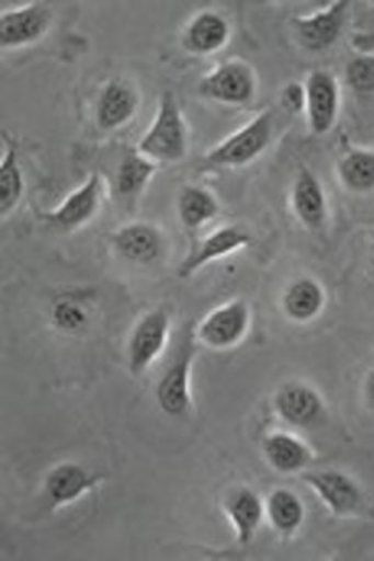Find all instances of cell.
<instances>
[{
	"mask_svg": "<svg viewBox=\"0 0 374 561\" xmlns=\"http://www.w3.org/2000/svg\"><path fill=\"white\" fill-rule=\"evenodd\" d=\"M188 142L186 122L175 95L165 92L154 124L139 140L138 151L154 162H178L186 157Z\"/></svg>",
	"mask_w": 374,
	"mask_h": 561,
	"instance_id": "1",
	"label": "cell"
},
{
	"mask_svg": "<svg viewBox=\"0 0 374 561\" xmlns=\"http://www.w3.org/2000/svg\"><path fill=\"white\" fill-rule=\"evenodd\" d=\"M197 343L194 328H189L155 389L158 408L172 419H184L192 411L191 371Z\"/></svg>",
	"mask_w": 374,
	"mask_h": 561,
	"instance_id": "2",
	"label": "cell"
},
{
	"mask_svg": "<svg viewBox=\"0 0 374 561\" xmlns=\"http://www.w3.org/2000/svg\"><path fill=\"white\" fill-rule=\"evenodd\" d=\"M302 481L336 518H353L364 513V489L348 472L335 468L306 471L302 474Z\"/></svg>",
	"mask_w": 374,
	"mask_h": 561,
	"instance_id": "3",
	"label": "cell"
},
{
	"mask_svg": "<svg viewBox=\"0 0 374 561\" xmlns=\"http://www.w3.org/2000/svg\"><path fill=\"white\" fill-rule=\"evenodd\" d=\"M273 113L267 110L206 154V162L220 168H240L257 160L272 140Z\"/></svg>",
	"mask_w": 374,
	"mask_h": 561,
	"instance_id": "4",
	"label": "cell"
},
{
	"mask_svg": "<svg viewBox=\"0 0 374 561\" xmlns=\"http://www.w3.org/2000/svg\"><path fill=\"white\" fill-rule=\"evenodd\" d=\"M251 324V309L246 300H233L207 313L194 328L195 339L207 348H235L247 337Z\"/></svg>",
	"mask_w": 374,
	"mask_h": 561,
	"instance_id": "5",
	"label": "cell"
},
{
	"mask_svg": "<svg viewBox=\"0 0 374 561\" xmlns=\"http://www.w3.org/2000/svg\"><path fill=\"white\" fill-rule=\"evenodd\" d=\"M170 316L158 308L140 317L127 343V365L133 376L144 375L168 345Z\"/></svg>",
	"mask_w": 374,
	"mask_h": 561,
	"instance_id": "6",
	"label": "cell"
},
{
	"mask_svg": "<svg viewBox=\"0 0 374 561\" xmlns=\"http://www.w3.org/2000/svg\"><path fill=\"white\" fill-rule=\"evenodd\" d=\"M277 419L295 430H310L326 416V402L316 387L305 381L281 383L273 394Z\"/></svg>",
	"mask_w": 374,
	"mask_h": 561,
	"instance_id": "7",
	"label": "cell"
},
{
	"mask_svg": "<svg viewBox=\"0 0 374 561\" xmlns=\"http://www.w3.org/2000/svg\"><path fill=\"white\" fill-rule=\"evenodd\" d=\"M197 92L207 101L225 105H246L253 101L257 77L243 61H227L200 80Z\"/></svg>",
	"mask_w": 374,
	"mask_h": 561,
	"instance_id": "8",
	"label": "cell"
},
{
	"mask_svg": "<svg viewBox=\"0 0 374 561\" xmlns=\"http://www.w3.org/2000/svg\"><path fill=\"white\" fill-rule=\"evenodd\" d=\"M54 13L49 3L32 2L0 14V47L20 49L30 46L49 31Z\"/></svg>",
	"mask_w": 374,
	"mask_h": 561,
	"instance_id": "9",
	"label": "cell"
},
{
	"mask_svg": "<svg viewBox=\"0 0 374 561\" xmlns=\"http://www.w3.org/2000/svg\"><path fill=\"white\" fill-rule=\"evenodd\" d=\"M103 181L99 173H92L88 181L70 192L57 208L44 214V220L59 230L72 231L83 227L98 216L102 206Z\"/></svg>",
	"mask_w": 374,
	"mask_h": 561,
	"instance_id": "10",
	"label": "cell"
},
{
	"mask_svg": "<svg viewBox=\"0 0 374 561\" xmlns=\"http://www.w3.org/2000/svg\"><path fill=\"white\" fill-rule=\"evenodd\" d=\"M348 7L350 3L347 0H339L316 14L295 18L292 25L299 46L310 51H324L335 46L336 41L342 35Z\"/></svg>",
	"mask_w": 374,
	"mask_h": 561,
	"instance_id": "11",
	"label": "cell"
},
{
	"mask_svg": "<svg viewBox=\"0 0 374 561\" xmlns=\"http://www.w3.org/2000/svg\"><path fill=\"white\" fill-rule=\"evenodd\" d=\"M102 481L103 476L99 472L88 471L73 461H63L55 465L44 478V494L52 507H63L79 501Z\"/></svg>",
	"mask_w": 374,
	"mask_h": 561,
	"instance_id": "12",
	"label": "cell"
},
{
	"mask_svg": "<svg viewBox=\"0 0 374 561\" xmlns=\"http://www.w3.org/2000/svg\"><path fill=\"white\" fill-rule=\"evenodd\" d=\"M222 505L235 530L236 541L240 546L251 545L265 522V502L261 494L251 486H236L225 496Z\"/></svg>",
	"mask_w": 374,
	"mask_h": 561,
	"instance_id": "13",
	"label": "cell"
},
{
	"mask_svg": "<svg viewBox=\"0 0 374 561\" xmlns=\"http://www.w3.org/2000/svg\"><path fill=\"white\" fill-rule=\"evenodd\" d=\"M250 232L237 225H227V227L218 228V230L211 232L203 241H200L191 253L184 257L178 267V276L181 279L191 278L200 268L205 267L209 262L222 260V257L229 256L235 251L250 245Z\"/></svg>",
	"mask_w": 374,
	"mask_h": 561,
	"instance_id": "14",
	"label": "cell"
},
{
	"mask_svg": "<svg viewBox=\"0 0 374 561\" xmlns=\"http://www.w3.org/2000/svg\"><path fill=\"white\" fill-rule=\"evenodd\" d=\"M305 88L310 130L316 135H326L332 130L339 116V84L331 73L316 70L307 77Z\"/></svg>",
	"mask_w": 374,
	"mask_h": 561,
	"instance_id": "15",
	"label": "cell"
},
{
	"mask_svg": "<svg viewBox=\"0 0 374 561\" xmlns=\"http://www.w3.org/2000/svg\"><path fill=\"white\" fill-rule=\"evenodd\" d=\"M113 249L122 260L133 264L150 265L165 253V236L155 225L133 221L118 228L111 238Z\"/></svg>",
	"mask_w": 374,
	"mask_h": 561,
	"instance_id": "16",
	"label": "cell"
},
{
	"mask_svg": "<svg viewBox=\"0 0 374 561\" xmlns=\"http://www.w3.org/2000/svg\"><path fill=\"white\" fill-rule=\"evenodd\" d=\"M261 453L267 465L280 474H299L313 463L314 453L298 435L286 431L269 432L262 437Z\"/></svg>",
	"mask_w": 374,
	"mask_h": 561,
	"instance_id": "17",
	"label": "cell"
},
{
	"mask_svg": "<svg viewBox=\"0 0 374 561\" xmlns=\"http://www.w3.org/2000/svg\"><path fill=\"white\" fill-rule=\"evenodd\" d=\"M138 108L139 92L135 84L116 77L111 79L100 92L95 119L103 131L118 130L133 121Z\"/></svg>",
	"mask_w": 374,
	"mask_h": 561,
	"instance_id": "18",
	"label": "cell"
},
{
	"mask_svg": "<svg viewBox=\"0 0 374 561\" xmlns=\"http://www.w3.org/2000/svg\"><path fill=\"white\" fill-rule=\"evenodd\" d=\"M292 209L296 219L310 231L321 230L328 219V201L316 173L309 169H299L292 187Z\"/></svg>",
	"mask_w": 374,
	"mask_h": 561,
	"instance_id": "19",
	"label": "cell"
},
{
	"mask_svg": "<svg viewBox=\"0 0 374 561\" xmlns=\"http://www.w3.org/2000/svg\"><path fill=\"white\" fill-rule=\"evenodd\" d=\"M326 291L316 278L302 276L292 280L281 297L284 316L294 323L305 324L316 320L324 312Z\"/></svg>",
	"mask_w": 374,
	"mask_h": 561,
	"instance_id": "20",
	"label": "cell"
},
{
	"mask_svg": "<svg viewBox=\"0 0 374 561\" xmlns=\"http://www.w3.org/2000/svg\"><path fill=\"white\" fill-rule=\"evenodd\" d=\"M265 519L280 537L292 538L306 522V505L296 491L277 486L267 494Z\"/></svg>",
	"mask_w": 374,
	"mask_h": 561,
	"instance_id": "21",
	"label": "cell"
},
{
	"mask_svg": "<svg viewBox=\"0 0 374 561\" xmlns=\"http://www.w3.org/2000/svg\"><path fill=\"white\" fill-rule=\"evenodd\" d=\"M229 33L228 21L222 14L202 11L184 28L181 43L191 54L205 57L227 46Z\"/></svg>",
	"mask_w": 374,
	"mask_h": 561,
	"instance_id": "22",
	"label": "cell"
},
{
	"mask_svg": "<svg viewBox=\"0 0 374 561\" xmlns=\"http://www.w3.org/2000/svg\"><path fill=\"white\" fill-rule=\"evenodd\" d=\"M50 324L63 335H80L88 331L92 321V309L83 297L61 294L52 301Z\"/></svg>",
	"mask_w": 374,
	"mask_h": 561,
	"instance_id": "23",
	"label": "cell"
},
{
	"mask_svg": "<svg viewBox=\"0 0 374 561\" xmlns=\"http://www.w3.org/2000/svg\"><path fill=\"white\" fill-rule=\"evenodd\" d=\"M155 172H157V164L154 161L148 160L139 151L128 153L117 168L116 181H114L117 197L124 202L136 201L154 179Z\"/></svg>",
	"mask_w": 374,
	"mask_h": 561,
	"instance_id": "24",
	"label": "cell"
},
{
	"mask_svg": "<svg viewBox=\"0 0 374 561\" xmlns=\"http://www.w3.org/2000/svg\"><path fill=\"white\" fill-rule=\"evenodd\" d=\"M178 217L188 230H199L216 219L218 203L209 191L199 186H186L178 195Z\"/></svg>",
	"mask_w": 374,
	"mask_h": 561,
	"instance_id": "25",
	"label": "cell"
},
{
	"mask_svg": "<svg viewBox=\"0 0 374 561\" xmlns=\"http://www.w3.org/2000/svg\"><path fill=\"white\" fill-rule=\"evenodd\" d=\"M24 190V175L18 162V151L13 146L7 147L0 162V217L2 219L18 208Z\"/></svg>",
	"mask_w": 374,
	"mask_h": 561,
	"instance_id": "26",
	"label": "cell"
},
{
	"mask_svg": "<svg viewBox=\"0 0 374 561\" xmlns=\"http://www.w3.org/2000/svg\"><path fill=\"white\" fill-rule=\"evenodd\" d=\"M339 176L347 190L365 194L374 190L373 151L353 150L339 162Z\"/></svg>",
	"mask_w": 374,
	"mask_h": 561,
	"instance_id": "27",
	"label": "cell"
},
{
	"mask_svg": "<svg viewBox=\"0 0 374 561\" xmlns=\"http://www.w3.org/2000/svg\"><path fill=\"white\" fill-rule=\"evenodd\" d=\"M348 87L358 94H373L374 92V55L354 58L348 62L345 69Z\"/></svg>",
	"mask_w": 374,
	"mask_h": 561,
	"instance_id": "28",
	"label": "cell"
},
{
	"mask_svg": "<svg viewBox=\"0 0 374 561\" xmlns=\"http://www.w3.org/2000/svg\"><path fill=\"white\" fill-rule=\"evenodd\" d=\"M280 102L286 113H302L303 110H306V88L296 81H291L281 91Z\"/></svg>",
	"mask_w": 374,
	"mask_h": 561,
	"instance_id": "29",
	"label": "cell"
},
{
	"mask_svg": "<svg viewBox=\"0 0 374 561\" xmlns=\"http://www.w3.org/2000/svg\"><path fill=\"white\" fill-rule=\"evenodd\" d=\"M362 397H364L366 409L374 413V368L369 371L362 383Z\"/></svg>",
	"mask_w": 374,
	"mask_h": 561,
	"instance_id": "30",
	"label": "cell"
},
{
	"mask_svg": "<svg viewBox=\"0 0 374 561\" xmlns=\"http://www.w3.org/2000/svg\"><path fill=\"white\" fill-rule=\"evenodd\" d=\"M373 264H374V256H373Z\"/></svg>",
	"mask_w": 374,
	"mask_h": 561,
	"instance_id": "31",
	"label": "cell"
}]
</instances>
